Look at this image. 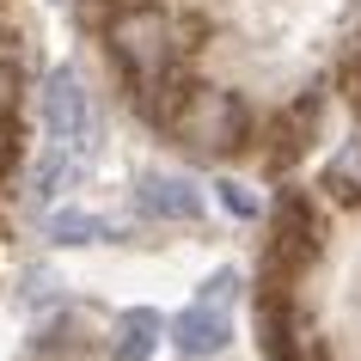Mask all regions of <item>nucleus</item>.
Listing matches in <instances>:
<instances>
[{"mask_svg":"<svg viewBox=\"0 0 361 361\" xmlns=\"http://www.w3.org/2000/svg\"><path fill=\"white\" fill-rule=\"evenodd\" d=\"M159 92L166 98H147L141 111H147L166 135H178L190 153L227 159V153L251 147V111L233 92H221V86H184V80H171Z\"/></svg>","mask_w":361,"mask_h":361,"instance_id":"nucleus-1","label":"nucleus"},{"mask_svg":"<svg viewBox=\"0 0 361 361\" xmlns=\"http://www.w3.org/2000/svg\"><path fill=\"white\" fill-rule=\"evenodd\" d=\"M111 56L135 98H153L159 86L178 80V43H171V25L153 6H123L111 19Z\"/></svg>","mask_w":361,"mask_h":361,"instance_id":"nucleus-2","label":"nucleus"},{"mask_svg":"<svg viewBox=\"0 0 361 361\" xmlns=\"http://www.w3.org/2000/svg\"><path fill=\"white\" fill-rule=\"evenodd\" d=\"M43 129H49V147H61L74 166H86L98 147V111L80 68H56L49 86H43Z\"/></svg>","mask_w":361,"mask_h":361,"instance_id":"nucleus-3","label":"nucleus"},{"mask_svg":"<svg viewBox=\"0 0 361 361\" xmlns=\"http://www.w3.org/2000/svg\"><path fill=\"white\" fill-rule=\"evenodd\" d=\"M319 209L306 202L300 190H288L282 202H276V214H269V245H264V282H294V276H306V264L319 257Z\"/></svg>","mask_w":361,"mask_h":361,"instance_id":"nucleus-4","label":"nucleus"},{"mask_svg":"<svg viewBox=\"0 0 361 361\" xmlns=\"http://www.w3.org/2000/svg\"><path fill=\"white\" fill-rule=\"evenodd\" d=\"M257 343H264L269 361H306V349L319 343L306 312H300V300H294V282L257 288Z\"/></svg>","mask_w":361,"mask_h":361,"instance_id":"nucleus-5","label":"nucleus"},{"mask_svg":"<svg viewBox=\"0 0 361 361\" xmlns=\"http://www.w3.org/2000/svg\"><path fill=\"white\" fill-rule=\"evenodd\" d=\"M171 343H178V355H190V361L221 355V349L233 343L227 306H202V300H196L190 312H178V319H171Z\"/></svg>","mask_w":361,"mask_h":361,"instance_id":"nucleus-6","label":"nucleus"},{"mask_svg":"<svg viewBox=\"0 0 361 361\" xmlns=\"http://www.w3.org/2000/svg\"><path fill=\"white\" fill-rule=\"evenodd\" d=\"M135 196H141V209L153 221H202V190L190 178H178V171H147L135 184Z\"/></svg>","mask_w":361,"mask_h":361,"instance_id":"nucleus-7","label":"nucleus"},{"mask_svg":"<svg viewBox=\"0 0 361 361\" xmlns=\"http://www.w3.org/2000/svg\"><path fill=\"white\" fill-rule=\"evenodd\" d=\"M153 349H159V312H153V306H129V312L116 319L111 361H147Z\"/></svg>","mask_w":361,"mask_h":361,"instance_id":"nucleus-8","label":"nucleus"},{"mask_svg":"<svg viewBox=\"0 0 361 361\" xmlns=\"http://www.w3.org/2000/svg\"><path fill=\"white\" fill-rule=\"evenodd\" d=\"M306 135H312V104H294V111H282L276 123H269V166L288 171L294 159H300Z\"/></svg>","mask_w":361,"mask_h":361,"instance_id":"nucleus-9","label":"nucleus"},{"mask_svg":"<svg viewBox=\"0 0 361 361\" xmlns=\"http://www.w3.org/2000/svg\"><path fill=\"white\" fill-rule=\"evenodd\" d=\"M49 239H56V245H98V239H116V227H104V221L86 214V209H56L49 214Z\"/></svg>","mask_w":361,"mask_h":361,"instance_id":"nucleus-10","label":"nucleus"},{"mask_svg":"<svg viewBox=\"0 0 361 361\" xmlns=\"http://www.w3.org/2000/svg\"><path fill=\"white\" fill-rule=\"evenodd\" d=\"M324 190L337 196V202H361V141H349V147L324 166Z\"/></svg>","mask_w":361,"mask_h":361,"instance_id":"nucleus-11","label":"nucleus"},{"mask_svg":"<svg viewBox=\"0 0 361 361\" xmlns=\"http://www.w3.org/2000/svg\"><path fill=\"white\" fill-rule=\"evenodd\" d=\"M0 116H19V56L0 49Z\"/></svg>","mask_w":361,"mask_h":361,"instance_id":"nucleus-12","label":"nucleus"},{"mask_svg":"<svg viewBox=\"0 0 361 361\" xmlns=\"http://www.w3.org/2000/svg\"><path fill=\"white\" fill-rule=\"evenodd\" d=\"M214 190H221V202H227V209L239 214V221H257V196H251L245 184H239V178H221Z\"/></svg>","mask_w":361,"mask_h":361,"instance_id":"nucleus-13","label":"nucleus"},{"mask_svg":"<svg viewBox=\"0 0 361 361\" xmlns=\"http://www.w3.org/2000/svg\"><path fill=\"white\" fill-rule=\"evenodd\" d=\"M233 294H239V269H214L202 282V306H233Z\"/></svg>","mask_w":361,"mask_h":361,"instance_id":"nucleus-14","label":"nucleus"},{"mask_svg":"<svg viewBox=\"0 0 361 361\" xmlns=\"http://www.w3.org/2000/svg\"><path fill=\"white\" fill-rule=\"evenodd\" d=\"M19 166V116H0V184Z\"/></svg>","mask_w":361,"mask_h":361,"instance_id":"nucleus-15","label":"nucleus"}]
</instances>
